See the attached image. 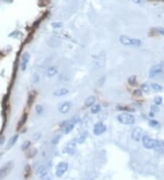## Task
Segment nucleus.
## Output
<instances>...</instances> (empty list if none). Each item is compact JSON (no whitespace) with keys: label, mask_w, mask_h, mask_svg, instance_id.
Wrapping results in <instances>:
<instances>
[{"label":"nucleus","mask_w":164,"mask_h":180,"mask_svg":"<svg viewBox=\"0 0 164 180\" xmlns=\"http://www.w3.org/2000/svg\"><path fill=\"white\" fill-rule=\"evenodd\" d=\"M120 42L123 46H129V47H139L141 45V40L138 38H131L127 36H120Z\"/></svg>","instance_id":"f257e3e1"},{"label":"nucleus","mask_w":164,"mask_h":180,"mask_svg":"<svg viewBox=\"0 0 164 180\" xmlns=\"http://www.w3.org/2000/svg\"><path fill=\"white\" fill-rule=\"evenodd\" d=\"M117 119L123 125H133L135 123V117L131 113H121L117 117Z\"/></svg>","instance_id":"f03ea898"},{"label":"nucleus","mask_w":164,"mask_h":180,"mask_svg":"<svg viewBox=\"0 0 164 180\" xmlns=\"http://www.w3.org/2000/svg\"><path fill=\"white\" fill-rule=\"evenodd\" d=\"M163 73H164V62H161L151 67V68L150 69V72H149V76H150L151 78H153Z\"/></svg>","instance_id":"7ed1b4c3"},{"label":"nucleus","mask_w":164,"mask_h":180,"mask_svg":"<svg viewBox=\"0 0 164 180\" xmlns=\"http://www.w3.org/2000/svg\"><path fill=\"white\" fill-rule=\"evenodd\" d=\"M78 119L76 117H73L71 119H69L68 120L67 122H65L63 124V126H62V131L64 134H68V133H70L72 130L74 129V127H75L76 126V124L78 123Z\"/></svg>","instance_id":"20e7f679"},{"label":"nucleus","mask_w":164,"mask_h":180,"mask_svg":"<svg viewBox=\"0 0 164 180\" xmlns=\"http://www.w3.org/2000/svg\"><path fill=\"white\" fill-rule=\"evenodd\" d=\"M13 167H14V163L12 161L7 162L6 165H4V166L0 168V180H3L6 178L8 175L11 173Z\"/></svg>","instance_id":"39448f33"},{"label":"nucleus","mask_w":164,"mask_h":180,"mask_svg":"<svg viewBox=\"0 0 164 180\" xmlns=\"http://www.w3.org/2000/svg\"><path fill=\"white\" fill-rule=\"evenodd\" d=\"M141 142H142L143 147L147 149H153L154 146H155V139L151 138V137L147 136V135H144L142 137Z\"/></svg>","instance_id":"423d86ee"},{"label":"nucleus","mask_w":164,"mask_h":180,"mask_svg":"<svg viewBox=\"0 0 164 180\" xmlns=\"http://www.w3.org/2000/svg\"><path fill=\"white\" fill-rule=\"evenodd\" d=\"M68 169V164L66 162H60L58 164L56 167V176L58 177H61Z\"/></svg>","instance_id":"0eeeda50"},{"label":"nucleus","mask_w":164,"mask_h":180,"mask_svg":"<svg viewBox=\"0 0 164 180\" xmlns=\"http://www.w3.org/2000/svg\"><path fill=\"white\" fill-rule=\"evenodd\" d=\"M72 108V102L70 101H65L63 102L62 104L59 105L58 107V111L60 114L65 115L67 113H68L70 111V109Z\"/></svg>","instance_id":"6e6552de"},{"label":"nucleus","mask_w":164,"mask_h":180,"mask_svg":"<svg viewBox=\"0 0 164 180\" xmlns=\"http://www.w3.org/2000/svg\"><path fill=\"white\" fill-rule=\"evenodd\" d=\"M107 130V127L104 125L102 122H98L95 124L93 128V133L96 135V136H100L101 134H103Z\"/></svg>","instance_id":"1a4fd4ad"},{"label":"nucleus","mask_w":164,"mask_h":180,"mask_svg":"<svg viewBox=\"0 0 164 180\" xmlns=\"http://www.w3.org/2000/svg\"><path fill=\"white\" fill-rule=\"evenodd\" d=\"M154 150L159 155H164V141L161 139L155 140V146H154Z\"/></svg>","instance_id":"9d476101"},{"label":"nucleus","mask_w":164,"mask_h":180,"mask_svg":"<svg viewBox=\"0 0 164 180\" xmlns=\"http://www.w3.org/2000/svg\"><path fill=\"white\" fill-rule=\"evenodd\" d=\"M76 151V140H71L70 142H68L65 148H64V152L69 154V155H73Z\"/></svg>","instance_id":"9b49d317"},{"label":"nucleus","mask_w":164,"mask_h":180,"mask_svg":"<svg viewBox=\"0 0 164 180\" xmlns=\"http://www.w3.org/2000/svg\"><path fill=\"white\" fill-rule=\"evenodd\" d=\"M143 136H144V135H143V130L141 127H136L132 131V138L135 140V141H137V142L141 141Z\"/></svg>","instance_id":"f8f14e48"},{"label":"nucleus","mask_w":164,"mask_h":180,"mask_svg":"<svg viewBox=\"0 0 164 180\" xmlns=\"http://www.w3.org/2000/svg\"><path fill=\"white\" fill-rule=\"evenodd\" d=\"M29 59H30V56H29L28 53H25L22 57H21V64H20V67H21V70L22 71H25V70L27 69V64Z\"/></svg>","instance_id":"ddd939ff"},{"label":"nucleus","mask_w":164,"mask_h":180,"mask_svg":"<svg viewBox=\"0 0 164 180\" xmlns=\"http://www.w3.org/2000/svg\"><path fill=\"white\" fill-rule=\"evenodd\" d=\"M68 92H69L68 89H67V88H58V89H56L53 92V96H55V97H63V96L68 95Z\"/></svg>","instance_id":"4468645a"},{"label":"nucleus","mask_w":164,"mask_h":180,"mask_svg":"<svg viewBox=\"0 0 164 180\" xmlns=\"http://www.w3.org/2000/svg\"><path fill=\"white\" fill-rule=\"evenodd\" d=\"M58 67H48V70H47V75H48V77H52L54 76H56V75L58 74Z\"/></svg>","instance_id":"2eb2a0df"},{"label":"nucleus","mask_w":164,"mask_h":180,"mask_svg":"<svg viewBox=\"0 0 164 180\" xmlns=\"http://www.w3.org/2000/svg\"><path fill=\"white\" fill-rule=\"evenodd\" d=\"M95 102H96V97L94 96H90V97H87V99L85 100V106L87 107H92L93 105H95Z\"/></svg>","instance_id":"dca6fc26"},{"label":"nucleus","mask_w":164,"mask_h":180,"mask_svg":"<svg viewBox=\"0 0 164 180\" xmlns=\"http://www.w3.org/2000/svg\"><path fill=\"white\" fill-rule=\"evenodd\" d=\"M17 138H18V135H15L14 137H12L10 138V140H9V142L7 143V149H10L15 145V143L17 142Z\"/></svg>","instance_id":"f3484780"},{"label":"nucleus","mask_w":164,"mask_h":180,"mask_svg":"<svg viewBox=\"0 0 164 180\" xmlns=\"http://www.w3.org/2000/svg\"><path fill=\"white\" fill-rule=\"evenodd\" d=\"M151 88L154 90V91H157V92H161V91H162V89H163V87L161 86V85L157 84V83H152L151 85Z\"/></svg>","instance_id":"a211bd4d"},{"label":"nucleus","mask_w":164,"mask_h":180,"mask_svg":"<svg viewBox=\"0 0 164 180\" xmlns=\"http://www.w3.org/2000/svg\"><path fill=\"white\" fill-rule=\"evenodd\" d=\"M100 110H101V107L99 106V105L96 104V105H93V106L91 107V113L92 114H98L100 112Z\"/></svg>","instance_id":"6ab92c4d"},{"label":"nucleus","mask_w":164,"mask_h":180,"mask_svg":"<svg viewBox=\"0 0 164 180\" xmlns=\"http://www.w3.org/2000/svg\"><path fill=\"white\" fill-rule=\"evenodd\" d=\"M149 124H150V126L152 127H160V123H159L155 119H151Z\"/></svg>","instance_id":"aec40b11"},{"label":"nucleus","mask_w":164,"mask_h":180,"mask_svg":"<svg viewBox=\"0 0 164 180\" xmlns=\"http://www.w3.org/2000/svg\"><path fill=\"white\" fill-rule=\"evenodd\" d=\"M159 111H160V108L158 107V106H156V105H152V106L151 107V116H153L155 113H158Z\"/></svg>","instance_id":"412c9836"},{"label":"nucleus","mask_w":164,"mask_h":180,"mask_svg":"<svg viewBox=\"0 0 164 180\" xmlns=\"http://www.w3.org/2000/svg\"><path fill=\"white\" fill-rule=\"evenodd\" d=\"M154 103H155L156 106L159 107L162 103V97H156L155 98H154Z\"/></svg>","instance_id":"4be33fe9"},{"label":"nucleus","mask_w":164,"mask_h":180,"mask_svg":"<svg viewBox=\"0 0 164 180\" xmlns=\"http://www.w3.org/2000/svg\"><path fill=\"white\" fill-rule=\"evenodd\" d=\"M141 90H143L145 93H148L150 91V87L148 86V84H143L141 86Z\"/></svg>","instance_id":"5701e85b"},{"label":"nucleus","mask_w":164,"mask_h":180,"mask_svg":"<svg viewBox=\"0 0 164 180\" xmlns=\"http://www.w3.org/2000/svg\"><path fill=\"white\" fill-rule=\"evenodd\" d=\"M155 31L160 34V35H162V36H164V27H155Z\"/></svg>","instance_id":"b1692460"},{"label":"nucleus","mask_w":164,"mask_h":180,"mask_svg":"<svg viewBox=\"0 0 164 180\" xmlns=\"http://www.w3.org/2000/svg\"><path fill=\"white\" fill-rule=\"evenodd\" d=\"M36 111L37 114H41L43 112V107L41 106V105H37V106L36 107Z\"/></svg>","instance_id":"393cba45"},{"label":"nucleus","mask_w":164,"mask_h":180,"mask_svg":"<svg viewBox=\"0 0 164 180\" xmlns=\"http://www.w3.org/2000/svg\"><path fill=\"white\" fill-rule=\"evenodd\" d=\"M52 27L55 28H59L62 27V23H59V22H54L52 23Z\"/></svg>","instance_id":"a878e982"},{"label":"nucleus","mask_w":164,"mask_h":180,"mask_svg":"<svg viewBox=\"0 0 164 180\" xmlns=\"http://www.w3.org/2000/svg\"><path fill=\"white\" fill-rule=\"evenodd\" d=\"M29 145H30V143H29L28 141H27V142H26V144H23L22 148H23V149H27V147H29Z\"/></svg>","instance_id":"bb28decb"},{"label":"nucleus","mask_w":164,"mask_h":180,"mask_svg":"<svg viewBox=\"0 0 164 180\" xmlns=\"http://www.w3.org/2000/svg\"><path fill=\"white\" fill-rule=\"evenodd\" d=\"M135 95H137V96H141V94H142V91L141 89H137L136 91H135V93H134Z\"/></svg>","instance_id":"cd10ccee"},{"label":"nucleus","mask_w":164,"mask_h":180,"mask_svg":"<svg viewBox=\"0 0 164 180\" xmlns=\"http://www.w3.org/2000/svg\"><path fill=\"white\" fill-rule=\"evenodd\" d=\"M133 2H135L136 4H141L143 2V0H133Z\"/></svg>","instance_id":"c85d7f7f"},{"label":"nucleus","mask_w":164,"mask_h":180,"mask_svg":"<svg viewBox=\"0 0 164 180\" xmlns=\"http://www.w3.org/2000/svg\"><path fill=\"white\" fill-rule=\"evenodd\" d=\"M4 140H5V137L4 136L0 137V145H2L4 143Z\"/></svg>","instance_id":"c756f323"}]
</instances>
